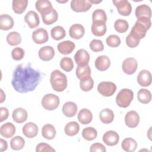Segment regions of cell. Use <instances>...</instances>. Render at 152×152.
Here are the masks:
<instances>
[{
  "instance_id": "cell-33",
  "label": "cell",
  "mask_w": 152,
  "mask_h": 152,
  "mask_svg": "<svg viewBox=\"0 0 152 152\" xmlns=\"http://www.w3.org/2000/svg\"><path fill=\"white\" fill-rule=\"evenodd\" d=\"M80 130V125L75 121H71L66 124L64 128L66 135L68 136H74L77 135Z\"/></svg>"
},
{
  "instance_id": "cell-48",
  "label": "cell",
  "mask_w": 152,
  "mask_h": 152,
  "mask_svg": "<svg viewBox=\"0 0 152 152\" xmlns=\"http://www.w3.org/2000/svg\"><path fill=\"white\" fill-rule=\"evenodd\" d=\"M36 152H52L55 151V150L49 144L45 143V142H40L38 144L36 147Z\"/></svg>"
},
{
  "instance_id": "cell-55",
  "label": "cell",
  "mask_w": 152,
  "mask_h": 152,
  "mask_svg": "<svg viewBox=\"0 0 152 152\" xmlns=\"http://www.w3.org/2000/svg\"><path fill=\"white\" fill-rule=\"evenodd\" d=\"M151 127H150V128H149V129H148V133H147V134H148V138H149L150 140H151V135H150V134H151Z\"/></svg>"
},
{
  "instance_id": "cell-20",
  "label": "cell",
  "mask_w": 152,
  "mask_h": 152,
  "mask_svg": "<svg viewBox=\"0 0 152 152\" xmlns=\"http://www.w3.org/2000/svg\"><path fill=\"white\" fill-rule=\"evenodd\" d=\"M85 33L84 27L80 24H74L72 25L69 30V36L74 39H80L82 38Z\"/></svg>"
},
{
  "instance_id": "cell-22",
  "label": "cell",
  "mask_w": 152,
  "mask_h": 152,
  "mask_svg": "<svg viewBox=\"0 0 152 152\" xmlns=\"http://www.w3.org/2000/svg\"><path fill=\"white\" fill-rule=\"evenodd\" d=\"M15 126L11 122H6L2 124L0 128L1 135L6 138H11L15 133Z\"/></svg>"
},
{
  "instance_id": "cell-17",
  "label": "cell",
  "mask_w": 152,
  "mask_h": 152,
  "mask_svg": "<svg viewBox=\"0 0 152 152\" xmlns=\"http://www.w3.org/2000/svg\"><path fill=\"white\" fill-rule=\"evenodd\" d=\"M38 126L37 125L31 122L26 123L23 127V134L28 138H32L35 137L38 134Z\"/></svg>"
},
{
  "instance_id": "cell-49",
  "label": "cell",
  "mask_w": 152,
  "mask_h": 152,
  "mask_svg": "<svg viewBox=\"0 0 152 152\" xmlns=\"http://www.w3.org/2000/svg\"><path fill=\"white\" fill-rule=\"evenodd\" d=\"M125 41H126V45L131 48H134L137 47L139 45L140 42V40L134 38L129 34L126 36Z\"/></svg>"
},
{
  "instance_id": "cell-40",
  "label": "cell",
  "mask_w": 152,
  "mask_h": 152,
  "mask_svg": "<svg viewBox=\"0 0 152 152\" xmlns=\"http://www.w3.org/2000/svg\"><path fill=\"white\" fill-rule=\"evenodd\" d=\"M94 86V81L91 76L80 80V87L83 91H90Z\"/></svg>"
},
{
  "instance_id": "cell-29",
  "label": "cell",
  "mask_w": 152,
  "mask_h": 152,
  "mask_svg": "<svg viewBox=\"0 0 152 152\" xmlns=\"http://www.w3.org/2000/svg\"><path fill=\"white\" fill-rule=\"evenodd\" d=\"M56 133L55 126L51 124H45L42 128V135L46 140L53 139L56 136Z\"/></svg>"
},
{
  "instance_id": "cell-15",
  "label": "cell",
  "mask_w": 152,
  "mask_h": 152,
  "mask_svg": "<svg viewBox=\"0 0 152 152\" xmlns=\"http://www.w3.org/2000/svg\"><path fill=\"white\" fill-rule=\"evenodd\" d=\"M24 21L31 28L37 27L40 24V19L38 14L34 11H30L24 16Z\"/></svg>"
},
{
  "instance_id": "cell-36",
  "label": "cell",
  "mask_w": 152,
  "mask_h": 152,
  "mask_svg": "<svg viewBox=\"0 0 152 152\" xmlns=\"http://www.w3.org/2000/svg\"><path fill=\"white\" fill-rule=\"evenodd\" d=\"M50 35L53 39L55 40H60L65 37L66 32L63 27L57 26L51 29Z\"/></svg>"
},
{
  "instance_id": "cell-16",
  "label": "cell",
  "mask_w": 152,
  "mask_h": 152,
  "mask_svg": "<svg viewBox=\"0 0 152 152\" xmlns=\"http://www.w3.org/2000/svg\"><path fill=\"white\" fill-rule=\"evenodd\" d=\"M137 80L140 86L142 87H148L151 83V74L148 70H141L137 76Z\"/></svg>"
},
{
  "instance_id": "cell-35",
  "label": "cell",
  "mask_w": 152,
  "mask_h": 152,
  "mask_svg": "<svg viewBox=\"0 0 152 152\" xmlns=\"http://www.w3.org/2000/svg\"><path fill=\"white\" fill-rule=\"evenodd\" d=\"M137 99L140 103L147 104L151 100V93L147 89L141 88L138 91Z\"/></svg>"
},
{
  "instance_id": "cell-12",
  "label": "cell",
  "mask_w": 152,
  "mask_h": 152,
  "mask_svg": "<svg viewBox=\"0 0 152 152\" xmlns=\"http://www.w3.org/2000/svg\"><path fill=\"white\" fill-rule=\"evenodd\" d=\"M140 122V116L135 110H130L126 113L125 116V122L129 128H135Z\"/></svg>"
},
{
  "instance_id": "cell-53",
  "label": "cell",
  "mask_w": 152,
  "mask_h": 152,
  "mask_svg": "<svg viewBox=\"0 0 152 152\" xmlns=\"http://www.w3.org/2000/svg\"><path fill=\"white\" fill-rule=\"evenodd\" d=\"M0 90H1V100H0V103H2L5 100V94L3 91V90L2 88H1Z\"/></svg>"
},
{
  "instance_id": "cell-47",
  "label": "cell",
  "mask_w": 152,
  "mask_h": 152,
  "mask_svg": "<svg viewBox=\"0 0 152 152\" xmlns=\"http://www.w3.org/2000/svg\"><path fill=\"white\" fill-rule=\"evenodd\" d=\"M52 7V3L48 0H39L36 2V9L40 13L42 11L48 7Z\"/></svg>"
},
{
  "instance_id": "cell-37",
  "label": "cell",
  "mask_w": 152,
  "mask_h": 152,
  "mask_svg": "<svg viewBox=\"0 0 152 152\" xmlns=\"http://www.w3.org/2000/svg\"><path fill=\"white\" fill-rule=\"evenodd\" d=\"M7 42L10 46H17L21 43V37L17 31H11L7 36Z\"/></svg>"
},
{
  "instance_id": "cell-10",
  "label": "cell",
  "mask_w": 152,
  "mask_h": 152,
  "mask_svg": "<svg viewBox=\"0 0 152 152\" xmlns=\"http://www.w3.org/2000/svg\"><path fill=\"white\" fill-rule=\"evenodd\" d=\"M137 67V61L134 58H126L123 61L122 64V68L123 71L128 75H132L135 73Z\"/></svg>"
},
{
  "instance_id": "cell-13",
  "label": "cell",
  "mask_w": 152,
  "mask_h": 152,
  "mask_svg": "<svg viewBox=\"0 0 152 152\" xmlns=\"http://www.w3.org/2000/svg\"><path fill=\"white\" fill-rule=\"evenodd\" d=\"M103 141L108 146L116 145L119 141V134L114 131L110 130L106 132L103 135Z\"/></svg>"
},
{
  "instance_id": "cell-11",
  "label": "cell",
  "mask_w": 152,
  "mask_h": 152,
  "mask_svg": "<svg viewBox=\"0 0 152 152\" xmlns=\"http://www.w3.org/2000/svg\"><path fill=\"white\" fill-rule=\"evenodd\" d=\"M32 39L36 44H43L49 40L48 31L43 28H39L32 33Z\"/></svg>"
},
{
  "instance_id": "cell-18",
  "label": "cell",
  "mask_w": 152,
  "mask_h": 152,
  "mask_svg": "<svg viewBox=\"0 0 152 152\" xmlns=\"http://www.w3.org/2000/svg\"><path fill=\"white\" fill-rule=\"evenodd\" d=\"M55 56V50L50 46H45L39 50V57L43 61H49Z\"/></svg>"
},
{
  "instance_id": "cell-44",
  "label": "cell",
  "mask_w": 152,
  "mask_h": 152,
  "mask_svg": "<svg viewBox=\"0 0 152 152\" xmlns=\"http://www.w3.org/2000/svg\"><path fill=\"white\" fill-rule=\"evenodd\" d=\"M106 44L112 48H116L119 46L121 43L120 37L115 34L109 35L106 40Z\"/></svg>"
},
{
  "instance_id": "cell-38",
  "label": "cell",
  "mask_w": 152,
  "mask_h": 152,
  "mask_svg": "<svg viewBox=\"0 0 152 152\" xmlns=\"http://www.w3.org/2000/svg\"><path fill=\"white\" fill-rule=\"evenodd\" d=\"M97 130L93 127L88 126L83 129L82 131V137L87 141H92L97 138Z\"/></svg>"
},
{
  "instance_id": "cell-32",
  "label": "cell",
  "mask_w": 152,
  "mask_h": 152,
  "mask_svg": "<svg viewBox=\"0 0 152 152\" xmlns=\"http://www.w3.org/2000/svg\"><path fill=\"white\" fill-rule=\"evenodd\" d=\"M122 148L127 152L134 151L137 147V142L132 138H125L121 144Z\"/></svg>"
},
{
  "instance_id": "cell-34",
  "label": "cell",
  "mask_w": 152,
  "mask_h": 152,
  "mask_svg": "<svg viewBox=\"0 0 152 152\" xmlns=\"http://www.w3.org/2000/svg\"><path fill=\"white\" fill-rule=\"evenodd\" d=\"M75 74L77 78L80 80L88 77L91 75L90 67L88 65H77Z\"/></svg>"
},
{
  "instance_id": "cell-28",
  "label": "cell",
  "mask_w": 152,
  "mask_h": 152,
  "mask_svg": "<svg viewBox=\"0 0 152 152\" xmlns=\"http://www.w3.org/2000/svg\"><path fill=\"white\" fill-rule=\"evenodd\" d=\"M13 18L8 14H1L0 16V29L2 30H8L14 26Z\"/></svg>"
},
{
  "instance_id": "cell-21",
  "label": "cell",
  "mask_w": 152,
  "mask_h": 152,
  "mask_svg": "<svg viewBox=\"0 0 152 152\" xmlns=\"http://www.w3.org/2000/svg\"><path fill=\"white\" fill-rule=\"evenodd\" d=\"M94 65L98 70L104 71L109 68L110 65V60L107 56L101 55L96 59Z\"/></svg>"
},
{
  "instance_id": "cell-5",
  "label": "cell",
  "mask_w": 152,
  "mask_h": 152,
  "mask_svg": "<svg viewBox=\"0 0 152 152\" xmlns=\"http://www.w3.org/2000/svg\"><path fill=\"white\" fill-rule=\"evenodd\" d=\"M60 100L58 96L49 93L45 94L42 99V106L48 110H53L56 109L59 105Z\"/></svg>"
},
{
  "instance_id": "cell-14",
  "label": "cell",
  "mask_w": 152,
  "mask_h": 152,
  "mask_svg": "<svg viewBox=\"0 0 152 152\" xmlns=\"http://www.w3.org/2000/svg\"><path fill=\"white\" fill-rule=\"evenodd\" d=\"M74 60L78 65H88L90 61V55L86 50L79 49L74 55Z\"/></svg>"
},
{
  "instance_id": "cell-45",
  "label": "cell",
  "mask_w": 152,
  "mask_h": 152,
  "mask_svg": "<svg viewBox=\"0 0 152 152\" xmlns=\"http://www.w3.org/2000/svg\"><path fill=\"white\" fill-rule=\"evenodd\" d=\"M89 47L92 51L95 52H100L104 49V45L102 41L99 39L92 40L89 44Z\"/></svg>"
},
{
  "instance_id": "cell-7",
  "label": "cell",
  "mask_w": 152,
  "mask_h": 152,
  "mask_svg": "<svg viewBox=\"0 0 152 152\" xmlns=\"http://www.w3.org/2000/svg\"><path fill=\"white\" fill-rule=\"evenodd\" d=\"M116 90V84L110 81L100 82L97 86L98 92L104 97L112 96Z\"/></svg>"
},
{
  "instance_id": "cell-26",
  "label": "cell",
  "mask_w": 152,
  "mask_h": 152,
  "mask_svg": "<svg viewBox=\"0 0 152 152\" xmlns=\"http://www.w3.org/2000/svg\"><path fill=\"white\" fill-rule=\"evenodd\" d=\"M77 118L78 121L83 125H87L90 124L93 119V115L91 112L88 109H82L78 113Z\"/></svg>"
},
{
  "instance_id": "cell-43",
  "label": "cell",
  "mask_w": 152,
  "mask_h": 152,
  "mask_svg": "<svg viewBox=\"0 0 152 152\" xmlns=\"http://www.w3.org/2000/svg\"><path fill=\"white\" fill-rule=\"evenodd\" d=\"M61 68L66 72H70L74 68V63L69 57H64L60 61Z\"/></svg>"
},
{
  "instance_id": "cell-31",
  "label": "cell",
  "mask_w": 152,
  "mask_h": 152,
  "mask_svg": "<svg viewBox=\"0 0 152 152\" xmlns=\"http://www.w3.org/2000/svg\"><path fill=\"white\" fill-rule=\"evenodd\" d=\"M27 0H13L12 2V8L14 12L18 14L24 12L27 7Z\"/></svg>"
},
{
  "instance_id": "cell-23",
  "label": "cell",
  "mask_w": 152,
  "mask_h": 152,
  "mask_svg": "<svg viewBox=\"0 0 152 152\" xmlns=\"http://www.w3.org/2000/svg\"><path fill=\"white\" fill-rule=\"evenodd\" d=\"M28 116L27 112L22 107H17L15 109L12 113V118L14 122L21 124L25 122Z\"/></svg>"
},
{
  "instance_id": "cell-8",
  "label": "cell",
  "mask_w": 152,
  "mask_h": 152,
  "mask_svg": "<svg viewBox=\"0 0 152 152\" xmlns=\"http://www.w3.org/2000/svg\"><path fill=\"white\" fill-rule=\"evenodd\" d=\"M113 4L116 7L118 13L123 16H128L132 12V6L127 0H113Z\"/></svg>"
},
{
  "instance_id": "cell-39",
  "label": "cell",
  "mask_w": 152,
  "mask_h": 152,
  "mask_svg": "<svg viewBox=\"0 0 152 152\" xmlns=\"http://www.w3.org/2000/svg\"><path fill=\"white\" fill-rule=\"evenodd\" d=\"M25 144V140L21 136H15L10 141V147L14 150L22 149Z\"/></svg>"
},
{
  "instance_id": "cell-41",
  "label": "cell",
  "mask_w": 152,
  "mask_h": 152,
  "mask_svg": "<svg viewBox=\"0 0 152 152\" xmlns=\"http://www.w3.org/2000/svg\"><path fill=\"white\" fill-rule=\"evenodd\" d=\"M129 27V24L127 21L123 19H118L114 23V28L115 30L120 33L126 32Z\"/></svg>"
},
{
  "instance_id": "cell-4",
  "label": "cell",
  "mask_w": 152,
  "mask_h": 152,
  "mask_svg": "<svg viewBox=\"0 0 152 152\" xmlns=\"http://www.w3.org/2000/svg\"><path fill=\"white\" fill-rule=\"evenodd\" d=\"M134 98L133 91L128 88L121 89L116 97V103L121 107L126 108L129 106Z\"/></svg>"
},
{
  "instance_id": "cell-1",
  "label": "cell",
  "mask_w": 152,
  "mask_h": 152,
  "mask_svg": "<svg viewBox=\"0 0 152 152\" xmlns=\"http://www.w3.org/2000/svg\"><path fill=\"white\" fill-rule=\"evenodd\" d=\"M42 80L41 73L30 64L18 65L12 73L11 84L14 90L20 93H26L36 89Z\"/></svg>"
},
{
  "instance_id": "cell-30",
  "label": "cell",
  "mask_w": 152,
  "mask_h": 152,
  "mask_svg": "<svg viewBox=\"0 0 152 152\" xmlns=\"http://www.w3.org/2000/svg\"><path fill=\"white\" fill-rule=\"evenodd\" d=\"M113 112L108 108L103 109L99 113V118L102 122L105 124H110L114 119Z\"/></svg>"
},
{
  "instance_id": "cell-2",
  "label": "cell",
  "mask_w": 152,
  "mask_h": 152,
  "mask_svg": "<svg viewBox=\"0 0 152 152\" xmlns=\"http://www.w3.org/2000/svg\"><path fill=\"white\" fill-rule=\"evenodd\" d=\"M151 22L150 18L146 17L137 18L129 34L134 38L140 40L145 36L147 31L151 27Z\"/></svg>"
},
{
  "instance_id": "cell-52",
  "label": "cell",
  "mask_w": 152,
  "mask_h": 152,
  "mask_svg": "<svg viewBox=\"0 0 152 152\" xmlns=\"http://www.w3.org/2000/svg\"><path fill=\"white\" fill-rule=\"evenodd\" d=\"M8 147V144L7 142L4 140L2 138L0 139V151H4L7 150Z\"/></svg>"
},
{
  "instance_id": "cell-6",
  "label": "cell",
  "mask_w": 152,
  "mask_h": 152,
  "mask_svg": "<svg viewBox=\"0 0 152 152\" xmlns=\"http://www.w3.org/2000/svg\"><path fill=\"white\" fill-rule=\"evenodd\" d=\"M40 14L43 22L46 25H50L55 23L58 18V12L53 7L45 8Z\"/></svg>"
},
{
  "instance_id": "cell-50",
  "label": "cell",
  "mask_w": 152,
  "mask_h": 152,
  "mask_svg": "<svg viewBox=\"0 0 152 152\" xmlns=\"http://www.w3.org/2000/svg\"><path fill=\"white\" fill-rule=\"evenodd\" d=\"M90 151L91 152H96V151H100V152H106V149L105 147L101 143L97 142L93 144L90 148Z\"/></svg>"
},
{
  "instance_id": "cell-56",
  "label": "cell",
  "mask_w": 152,
  "mask_h": 152,
  "mask_svg": "<svg viewBox=\"0 0 152 152\" xmlns=\"http://www.w3.org/2000/svg\"><path fill=\"white\" fill-rule=\"evenodd\" d=\"M56 2H58L59 3H65V2H68V0H65L64 1H57L56 0Z\"/></svg>"
},
{
  "instance_id": "cell-54",
  "label": "cell",
  "mask_w": 152,
  "mask_h": 152,
  "mask_svg": "<svg viewBox=\"0 0 152 152\" xmlns=\"http://www.w3.org/2000/svg\"><path fill=\"white\" fill-rule=\"evenodd\" d=\"M88 1H89L91 4H100V2H102V1H94V0H89Z\"/></svg>"
},
{
  "instance_id": "cell-3",
  "label": "cell",
  "mask_w": 152,
  "mask_h": 152,
  "mask_svg": "<svg viewBox=\"0 0 152 152\" xmlns=\"http://www.w3.org/2000/svg\"><path fill=\"white\" fill-rule=\"evenodd\" d=\"M50 83L52 88L58 92H62L67 87L66 76L59 69H55L51 72Z\"/></svg>"
},
{
  "instance_id": "cell-19",
  "label": "cell",
  "mask_w": 152,
  "mask_h": 152,
  "mask_svg": "<svg viewBox=\"0 0 152 152\" xmlns=\"http://www.w3.org/2000/svg\"><path fill=\"white\" fill-rule=\"evenodd\" d=\"M91 33L96 36H103L105 34L107 27L106 23L103 21L93 22L91 26Z\"/></svg>"
},
{
  "instance_id": "cell-9",
  "label": "cell",
  "mask_w": 152,
  "mask_h": 152,
  "mask_svg": "<svg viewBox=\"0 0 152 152\" xmlns=\"http://www.w3.org/2000/svg\"><path fill=\"white\" fill-rule=\"evenodd\" d=\"M70 6L74 11L82 12L88 11L92 4L87 0H72L71 2Z\"/></svg>"
},
{
  "instance_id": "cell-25",
  "label": "cell",
  "mask_w": 152,
  "mask_h": 152,
  "mask_svg": "<svg viewBox=\"0 0 152 152\" xmlns=\"http://www.w3.org/2000/svg\"><path fill=\"white\" fill-rule=\"evenodd\" d=\"M77 106L72 102H67L65 103L62 106L63 114L68 118L73 117L75 115L77 112Z\"/></svg>"
},
{
  "instance_id": "cell-27",
  "label": "cell",
  "mask_w": 152,
  "mask_h": 152,
  "mask_svg": "<svg viewBox=\"0 0 152 152\" xmlns=\"http://www.w3.org/2000/svg\"><path fill=\"white\" fill-rule=\"evenodd\" d=\"M135 16L137 18L141 17H146L151 18V10L150 7L146 4H142L138 5L135 11Z\"/></svg>"
},
{
  "instance_id": "cell-51",
  "label": "cell",
  "mask_w": 152,
  "mask_h": 152,
  "mask_svg": "<svg viewBox=\"0 0 152 152\" xmlns=\"http://www.w3.org/2000/svg\"><path fill=\"white\" fill-rule=\"evenodd\" d=\"M9 115V112L7 107H1L0 108V122H2L6 120Z\"/></svg>"
},
{
  "instance_id": "cell-46",
  "label": "cell",
  "mask_w": 152,
  "mask_h": 152,
  "mask_svg": "<svg viewBox=\"0 0 152 152\" xmlns=\"http://www.w3.org/2000/svg\"><path fill=\"white\" fill-rule=\"evenodd\" d=\"M24 50L21 48L17 47L14 48L11 51L12 58L15 61H20L24 56Z\"/></svg>"
},
{
  "instance_id": "cell-42",
  "label": "cell",
  "mask_w": 152,
  "mask_h": 152,
  "mask_svg": "<svg viewBox=\"0 0 152 152\" xmlns=\"http://www.w3.org/2000/svg\"><path fill=\"white\" fill-rule=\"evenodd\" d=\"M92 20L93 22L103 21L106 23L107 15L105 11L102 9L95 10L92 14Z\"/></svg>"
},
{
  "instance_id": "cell-24",
  "label": "cell",
  "mask_w": 152,
  "mask_h": 152,
  "mask_svg": "<svg viewBox=\"0 0 152 152\" xmlns=\"http://www.w3.org/2000/svg\"><path fill=\"white\" fill-rule=\"evenodd\" d=\"M57 48L60 53L68 55L74 50L75 44L70 40H65L59 43Z\"/></svg>"
}]
</instances>
